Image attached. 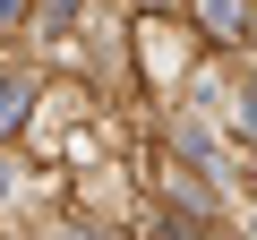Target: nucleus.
<instances>
[{"label": "nucleus", "instance_id": "nucleus-1", "mask_svg": "<svg viewBox=\"0 0 257 240\" xmlns=\"http://www.w3.org/2000/svg\"><path fill=\"white\" fill-rule=\"evenodd\" d=\"M18 111H26V77L0 69V129H18Z\"/></svg>", "mask_w": 257, "mask_h": 240}, {"label": "nucleus", "instance_id": "nucleus-2", "mask_svg": "<svg viewBox=\"0 0 257 240\" xmlns=\"http://www.w3.org/2000/svg\"><path fill=\"white\" fill-rule=\"evenodd\" d=\"M206 18H214V26H231V18H240V0H206Z\"/></svg>", "mask_w": 257, "mask_h": 240}, {"label": "nucleus", "instance_id": "nucleus-3", "mask_svg": "<svg viewBox=\"0 0 257 240\" xmlns=\"http://www.w3.org/2000/svg\"><path fill=\"white\" fill-rule=\"evenodd\" d=\"M248 129H257V94H248Z\"/></svg>", "mask_w": 257, "mask_h": 240}]
</instances>
